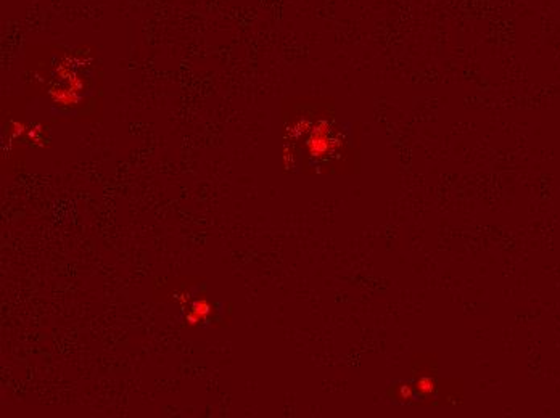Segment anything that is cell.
Here are the masks:
<instances>
[{
    "label": "cell",
    "mask_w": 560,
    "mask_h": 418,
    "mask_svg": "<svg viewBox=\"0 0 560 418\" xmlns=\"http://www.w3.org/2000/svg\"><path fill=\"white\" fill-rule=\"evenodd\" d=\"M208 314H209V304L207 301H197V303L192 306L190 312H188L187 322L193 325V323H198L207 319Z\"/></svg>",
    "instance_id": "cell-1"
},
{
    "label": "cell",
    "mask_w": 560,
    "mask_h": 418,
    "mask_svg": "<svg viewBox=\"0 0 560 418\" xmlns=\"http://www.w3.org/2000/svg\"><path fill=\"white\" fill-rule=\"evenodd\" d=\"M401 391H403V396H404V398H408V396H411V394H412V393H411V389H408L406 386H404V388L401 389Z\"/></svg>",
    "instance_id": "cell-3"
},
{
    "label": "cell",
    "mask_w": 560,
    "mask_h": 418,
    "mask_svg": "<svg viewBox=\"0 0 560 418\" xmlns=\"http://www.w3.org/2000/svg\"><path fill=\"white\" fill-rule=\"evenodd\" d=\"M417 386H419V391L424 394H430L435 389V384L430 380V378H422V380H419Z\"/></svg>",
    "instance_id": "cell-2"
}]
</instances>
